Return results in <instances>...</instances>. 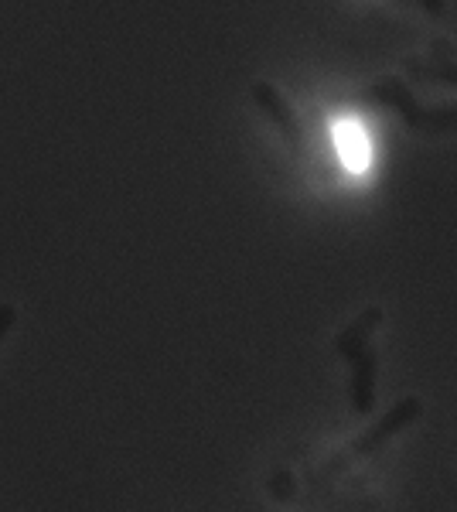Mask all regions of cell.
Segmentation results:
<instances>
[{
  "mask_svg": "<svg viewBox=\"0 0 457 512\" xmlns=\"http://www.w3.org/2000/svg\"><path fill=\"white\" fill-rule=\"evenodd\" d=\"M420 414H423V400H420V396H403V400L393 403V407H389L386 414H382L376 424L369 427V431H362L342 454H335V458H331L328 465H324L321 472H318V478L338 475L342 468H348L345 461L369 458V454H376L379 448H386V444L393 441V437H400V431H406L410 424H417Z\"/></svg>",
  "mask_w": 457,
  "mask_h": 512,
  "instance_id": "obj_1",
  "label": "cell"
},
{
  "mask_svg": "<svg viewBox=\"0 0 457 512\" xmlns=\"http://www.w3.org/2000/svg\"><path fill=\"white\" fill-rule=\"evenodd\" d=\"M362 99L396 110L413 130H451V127H457V106H434V110H423V106L413 103L410 89H406L400 79L372 82V86L362 89Z\"/></svg>",
  "mask_w": 457,
  "mask_h": 512,
  "instance_id": "obj_2",
  "label": "cell"
},
{
  "mask_svg": "<svg viewBox=\"0 0 457 512\" xmlns=\"http://www.w3.org/2000/svg\"><path fill=\"white\" fill-rule=\"evenodd\" d=\"M352 366V379H348V400H352V410L359 417L372 414L376 407V376H379V355L376 349H365L359 359L348 362Z\"/></svg>",
  "mask_w": 457,
  "mask_h": 512,
  "instance_id": "obj_3",
  "label": "cell"
},
{
  "mask_svg": "<svg viewBox=\"0 0 457 512\" xmlns=\"http://www.w3.org/2000/svg\"><path fill=\"white\" fill-rule=\"evenodd\" d=\"M253 99L256 106H260L267 117L277 123L280 130H284V137L290 140V147H301V123H297L294 110H290V103L284 96L277 93V89L270 86V82H253Z\"/></svg>",
  "mask_w": 457,
  "mask_h": 512,
  "instance_id": "obj_4",
  "label": "cell"
},
{
  "mask_svg": "<svg viewBox=\"0 0 457 512\" xmlns=\"http://www.w3.org/2000/svg\"><path fill=\"white\" fill-rule=\"evenodd\" d=\"M379 321H382V308L362 311V315L355 318L352 325H345L342 332L335 335V352L342 355L345 362H355L372 345V335H376Z\"/></svg>",
  "mask_w": 457,
  "mask_h": 512,
  "instance_id": "obj_5",
  "label": "cell"
},
{
  "mask_svg": "<svg viewBox=\"0 0 457 512\" xmlns=\"http://www.w3.org/2000/svg\"><path fill=\"white\" fill-rule=\"evenodd\" d=\"M14 321H18V311H14L11 304H0V345H4V338L11 335Z\"/></svg>",
  "mask_w": 457,
  "mask_h": 512,
  "instance_id": "obj_6",
  "label": "cell"
},
{
  "mask_svg": "<svg viewBox=\"0 0 457 512\" xmlns=\"http://www.w3.org/2000/svg\"><path fill=\"white\" fill-rule=\"evenodd\" d=\"M290 489H294V478H290V475H273L270 478V492L277 495V499H287V495H294Z\"/></svg>",
  "mask_w": 457,
  "mask_h": 512,
  "instance_id": "obj_7",
  "label": "cell"
},
{
  "mask_svg": "<svg viewBox=\"0 0 457 512\" xmlns=\"http://www.w3.org/2000/svg\"><path fill=\"white\" fill-rule=\"evenodd\" d=\"M420 7L427 14H444V0H420Z\"/></svg>",
  "mask_w": 457,
  "mask_h": 512,
  "instance_id": "obj_8",
  "label": "cell"
}]
</instances>
